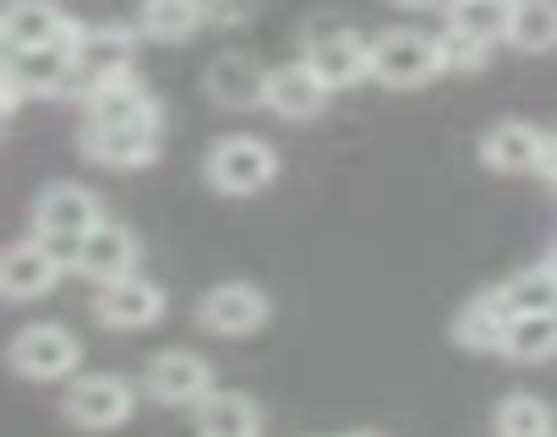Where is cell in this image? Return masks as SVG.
I'll return each mask as SVG.
<instances>
[{"instance_id":"4","label":"cell","mask_w":557,"mask_h":437,"mask_svg":"<svg viewBox=\"0 0 557 437\" xmlns=\"http://www.w3.org/2000/svg\"><path fill=\"white\" fill-rule=\"evenodd\" d=\"M7 366L28 383H66L83 372V339L66 323H28L7 339Z\"/></svg>"},{"instance_id":"19","label":"cell","mask_w":557,"mask_h":437,"mask_svg":"<svg viewBox=\"0 0 557 437\" xmlns=\"http://www.w3.org/2000/svg\"><path fill=\"white\" fill-rule=\"evenodd\" d=\"M262 77H268V66H262L257 55L224 50V55H213V66L202 72V88H208V99H213L219 110H257V104H262Z\"/></svg>"},{"instance_id":"10","label":"cell","mask_w":557,"mask_h":437,"mask_svg":"<svg viewBox=\"0 0 557 437\" xmlns=\"http://www.w3.org/2000/svg\"><path fill=\"white\" fill-rule=\"evenodd\" d=\"M137 263H143L137 230H132V225H115V218H99V225L83 236L72 269H77L83 279H94V285H115V279L137 274Z\"/></svg>"},{"instance_id":"18","label":"cell","mask_w":557,"mask_h":437,"mask_svg":"<svg viewBox=\"0 0 557 437\" xmlns=\"http://www.w3.org/2000/svg\"><path fill=\"white\" fill-rule=\"evenodd\" d=\"M546 142L552 137L530 121H497L481 132V164L492 175H535L546 159Z\"/></svg>"},{"instance_id":"24","label":"cell","mask_w":557,"mask_h":437,"mask_svg":"<svg viewBox=\"0 0 557 437\" xmlns=\"http://www.w3.org/2000/svg\"><path fill=\"white\" fill-rule=\"evenodd\" d=\"M197 28H202L197 0H159V7H143L137 12V34L153 39V45H186Z\"/></svg>"},{"instance_id":"6","label":"cell","mask_w":557,"mask_h":437,"mask_svg":"<svg viewBox=\"0 0 557 437\" xmlns=\"http://www.w3.org/2000/svg\"><path fill=\"white\" fill-rule=\"evenodd\" d=\"M83 104H88V121H99V126H143V132H164V104L153 99V88H148L137 72L94 77V83L83 88Z\"/></svg>"},{"instance_id":"23","label":"cell","mask_w":557,"mask_h":437,"mask_svg":"<svg viewBox=\"0 0 557 437\" xmlns=\"http://www.w3.org/2000/svg\"><path fill=\"white\" fill-rule=\"evenodd\" d=\"M497 355L524 361V366L557 355V317H552V312H524V317H513L508 334H503V345H497Z\"/></svg>"},{"instance_id":"21","label":"cell","mask_w":557,"mask_h":437,"mask_svg":"<svg viewBox=\"0 0 557 437\" xmlns=\"http://www.w3.org/2000/svg\"><path fill=\"white\" fill-rule=\"evenodd\" d=\"M191 410H197V432H202V437H257V432H262L257 399L230 394V388H208Z\"/></svg>"},{"instance_id":"11","label":"cell","mask_w":557,"mask_h":437,"mask_svg":"<svg viewBox=\"0 0 557 437\" xmlns=\"http://www.w3.org/2000/svg\"><path fill=\"white\" fill-rule=\"evenodd\" d=\"M94 317L115 334H137V328H153L164 317V290L143 274H126L115 285H99L94 296Z\"/></svg>"},{"instance_id":"25","label":"cell","mask_w":557,"mask_h":437,"mask_svg":"<svg viewBox=\"0 0 557 437\" xmlns=\"http://www.w3.org/2000/svg\"><path fill=\"white\" fill-rule=\"evenodd\" d=\"M448 28L481 39V45H497L508 34V0H448Z\"/></svg>"},{"instance_id":"13","label":"cell","mask_w":557,"mask_h":437,"mask_svg":"<svg viewBox=\"0 0 557 437\" xmlns=\"http://www.w3.org/2000/svg\"><path fill=\"white\" fill-rule=\"evenodd\" d=\"M77 148L83 159L104 164V170H148L164 148V132H143V126H99L88 121L77 132Z\"/></svg>"},{"instance_id":"3","label":"cell","mask_w":557,"mask_h":437,"mask_svg":"<svg viewBox=\"0 0 557 437\" xmlns=\"http://www.w3.org/2000/svg\"><path fill=\"white\" fill-rule=\"evenodd\" d=\"M202 180L219 197H257L278 180V148L262 137H219L202 159Z\"/></svg>"},{"instance_id":"31","label":"cell","mask_w":557,"mask_h":437,"mask_svg":"<svg viewBox=\"0 0 557 437\" xmlns=\"http://www.w3.org/2000/svg\"><path fill=\"white\" fill-rule=\"evenodd\" d=\"M541 175L552 180V191H557V137L546 142V159H541Z\"/></svg>"},{"instance_id":"17","label":"cell","mask_w":557,"mask_h":437,"mask_svg":"<svg viewBox=\"0 0 557 437\" xmlns=\"http://www.w3.org/2000/svg\"><path fill=\"white\" fill-rule=\"evenodd\" d=\"M137 45H143V34L126 28V23H83V34L72 45V61H77L83 83H94V77H110V72H132Z\"/></svg>"},{"instance_id":"27","label":"cell","mask_w":557,"mask_h":437,"mask_svg":"<svg viewBox=\"0 0 557 437\" xmlns=\"http://www.w3.org/2000/svg\"><path fill=\"white\" fill-rule=\"evenodd\" d=\"M503 290V301H508V312L513 317H524V312H552L557 307V279H552V269L541 263V269H524V274H513L508 285H497Z\"/></svg>"},{"instance_id":"7","label":"cell","mask_w":557,"mask_h":437,"mask_svg":"<svg viewBox=\"0 0 557 437\" xmlns=\"http://www.w3.org/2000/svg\"><path fill=\"white\" fill-rule=\"evenodd\" d=\"M367 34H356V28H345V23H312L307 28V66L318 72V83L329 88V93H339V88H356V83H367Z\"/></svg>"},{"instance_id":"8","label":"cell","mask_w":557,"mask_h":437,"mask_svg":"<svg viewBox=\"0 0 557 437\" xmlns=\"http://www.w3.org/2000/svg\"><path fill=\"white\" fill-rule=\"evenodd\" d=\"M268 317H273L268 290H257L246 279H224V285L202 290V301H197V323L219 339H246V334L268 328Z\"/></svg>"},{"instance_id":"1","label":"cell","mask_w":557,"mask_h":437,"mask_svg":"<svg viewBox=\"0 0 557 437\" xmlns=\"http://www.w3.org/2000/svg\"><path fill=\"white\" fill-rule=\"evenodd\" d=\"M99 218H104L99 191H88V186H77V180H55V186H45L39 202H34V241H45V247L55 252V263L72 269L83 236L99 225Z\"/></svg>"},{"instance_id":"15","label":"cell","mask_w":557,"mask_h":437,"mask_svg":"<svg viewBox=\"0 0 557 437\" xmlns=\"http://www.w3.org/2000/svg\"><path fill=\"white\" fill-rule=\"evenodd\" d=\"M7 66H12V77L28 88V99H34V93H39V99H77V93L88 88L66 45L17 50V55H7Z\"/></svg>"},{"instance_id":"35","label":"cell","mask_w":557,"mask_h":437,"mask_svg":"<svg viewBox=\"0 0 557 437\" xmlns=\"http://www.w3.org/2000/svg\"><path fill=\"white\" fill-rule=\"evenodd\" d=\"M143 7H159V0H143Z\"/></svg>"},{"instance_id":"34","label":"cell","mask_w":557,"mask_h":437,"mask_svg":"<svg viewBox=\"0 0 557 437\" xmlns=\"http://www.w3.org/2000/svg\"><path fill=\"white\" fill-rule=\"evenodd\" d=\"M345 437H383V432H345Z\"/></svg>"},{"instance_id":"32","label":"cell","mask_w":557,"mask_h":437,"mask_svg":"<svg viewBox=\"0 0 557 437\" xmlns=\"http://www.w3.org/2000/svg\"><path fill=\"white\" fill-rule=\"evenodd\" d=\"M394 7H405V12H437V7H448V0H394Z\"/></svg>"},{"instance_id":"12","label":"cell","mask_w":557,"mask_h":437,"mask_svg":"<svg viewBox=\"0 0 557 437\" xmlns=\"http://www.w3.org/2000/svg\"><path fill=\"white\" fill-rule=\"evenodd\" d=\"M61 263H55V252L45 247V241H12L7 252H0V301H39V296H50L55 285H61Z\"/></svg>"},{"instance_id":"26","label":"cell","mask_w":557,"mask_h":437,"mask_svg":"<svg viewBox=\"0 0 557 437\" xmlns=\"http://www.w3.org/2000/svg\"><path fill=\"white\" fill-rule=\"evenodd\" d=\"M497 437H552V404L535 394H508L492 415Z\"/></svg>"},{"instance_id":"9","label":"cell","mask_w":557,"mask_h":437,"mask_svg":"<svg viewBox=\"0 0 557 437\" xmlns=\"http://www.w3.org/2000/svg\"><path fill=\"white\" fill-rule=\"evenodd\" d=\"M208 388H213V366L197 350H159L137 377V394H148L164 410H191Z\"/></svg>"},{"instance_id":"5","label":"cell","mask_w":557,"mask_h":437,"mask_svg":"<svg viewBox=\"0 0 557 437\" xmlns=\"http://www.w3.org/2000/svg\"><path fill=\"white\" fill-rule=\"evenodd\" d=\"M443 66H437V34H421V28H388L367 45V77L383 83V88H421L432 83Z\"/></svg>"},{"instance_id":"37","label":"cell","mask_w":557,"mask_h":437,"mask_svg":"<svg viewBox=\"0 0 557 437\" xmlns=\"http://www.w3.org/2000/svg\"><path fill=\"white\" fill-rule=\"evenodd\" d=\"M0 61H7V55H0Z\"/></svg>"},{"instance_id":"29","label":"cell","mask_w":557,"mask_h":437,"mask_svg":"<svg viewBox=\"0 0 557 437\" xmlns=\"http://www.w3.org/2000/svg\"><path fill=\"white\" fill-rule=\"evenodd\" d=\"M208 28H246L257 17V0H197Z\"/></svg>"},{"instance_id":"28","label":"cell","mask_w":557,"mask_h":437,"mask_svg":"<svg viewBox=\"0 0 557 437\" xmlns=\"http://www.w3.org/2000/svg\"><path fill=\"white\" fill-rule=\"evenodd\" d=\"M486 61H492V45H481V39H470V34H459V28H443V34H437V66H443V72L470 77V72H481Z\"/></svg>"},{"instance_id":"22","label":"cell","mask_w":557,"mask_h":437,"mask_svg":"<svg viewBox=\"0 0 557 437\" xmlns=\"http://www.w3.org/2000/svg\"><path fill=\"white\" fill-rule=\"evenodd\" d=\"M503 45H513L524 55L557 50V0H508V34H503Z\"/></svg>"},{"instance_id":"36","label":"cell","mask_w":557,"mask_h":437,"mask_svg":"<svg viewBox=\"0 0 557 437\" xmlns=\"http://www.w3.org/2000/svg\"><path fill=\"white\" fill-rule=\"evenodd\" d=\"M552 317H557V307H552Z\"/></svg>"},{"instance_id":"30","label":"cell","mask_w":557,"mask_h":437,"mask_svg":"<svg viewBox=\"0 0 557 437\" xmlns=\"http://www.w3.org/2000/svg\"><path fill=\"white\" fill-rule=\"evenodd\" d=\"M23 104H28V88L12 77V66H7V61H0V126H7Z\"/></svg>"},{"instance_id":"16","label":"cell","mask_w":557,"mask_h":437,"mask_svg":"<svg viewBox=\"0 0 557 437\" xmlns=\"http://www.w3.org/2000/svg\"><path fill=\"white\" fill-rule=\"evenodd\" d=\"M66 28H72V17L55 7V0H7V7H0V55L61 45Z\"/></svg>"},{"instance_id":"33","label":"cell","mask_w":557,"mask_h":437,"mask_svg":"<svg viewBox=\"0 0 557 437\" xmlns=\"http://www.w3.org/2000/svg\"><path fill=\"white\" fill-rule=\"evenodd\" d=\"M546 269H552V279H557V247H552V258H546Z\"/></svg>"},{"instance_id":"2","label":"cell","mask_w":557,"mask_h":437,"mask_svg":"<svg viewBox=\"0 0 557 437\" xmlns=\"http://www.w3.org/2000/svg\"><path fill=\"white\" fill-rule=\"evenodd\" d=\"M137 383L121 372H72L61 394V415L77 432H115L137 415Z\"/></svg>"},{"instance_id":"20","label":"cell","mask_w":557,"mask_h":437,"mask_svg":"<svg viewBox=\"0 0 557 437\" xmlns=\"http://www.w3.org/2000/svg\"><path fill=\"white\" fill-rule=\"evenodd\" d=\"M508 323H513V312H508L503 290H475V296L454 312V339H459L465 350H497L503 334H508Z\"/></svg>"},{"instance_id":"14","label":"cell","mask_w":557,"mask_h":437,"mask_svg":"<svg viewBox=\"0 0 557 437\" xmlns=\"http://www.w3.org/2000/svg\"><path fill=\"white\" fill-rule=\"evenodd\" d=\"M329 88L318 83V72L307 61H285L262 77V104L278 115V121H318L329 110Z\"/></svg>"}]
</instances>
